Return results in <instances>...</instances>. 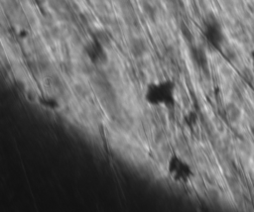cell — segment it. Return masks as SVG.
<instances>
[{"label":"cell","instance_id":"7a4b0ae2","mask_svg":"<svg viewBox=\"0 0 254 212\" xmlns=\"http://www.w3.org/2000/svg\"><path fill=\"white\" fill-rule=\"evenodd\" d=\"M167 174L173 182L178 184H188L194 177V170L191 165L176 153L168 158Z\"/></svg>","mask_w":254,"mask_h":212},{"label":"cell","instance_id":"8992f818","mask_svg":"<svg viewBox=\"0 0 254 212\" xmlns=\"http://www.w3.org/2000/svg\"><path fill=\"white\" fill-rule=\"evenodd\" d=\"M38 104H40L42 107H44L48 110H52V111H58L61 109V103L59 102V100L57 98L52 95H42L41 94Z\"/></svg>","mask_w":254,"mask_h":212},{"label":"cell","instance_id":"6da1fadb","mask_svg":"<svg viewBox=\"0 0 254 212\" xmlns=\"http://www.w3.org/2000/svg\"><path fill=\"white\" fill-rule=\"evenodd\" d=\"M144 100L152 107L174 108L176 105V84L171 78H162L146 85Z\"/></svg>","mask_w":254,"mask_h":212},{"label":"cell","instance_id":"3957f363","mask_svg":"<svg viewBox=\"0 0 254 212\" xmlns=\"http://www.w3.org/2000/svg\"><path fill=\"white\" fill-rule=\"evenodd\" d=\"M84 52H86L89 60L95 65L104 66L109 61L106 47L96 38L86 45Z\"/></svg>","mask_w":254,"mask_h":212},{"label":"cell","instance_id":"277c9868","mask_svg":"<svg viewBox=\"0 0 254 212\" xmlns=\"http://www.w3.org/2000/svg\"><path fill=\"white\" fill-rule=\"evenodd\" d=\"M204 33H205V37L207 38V40L212 46L215 48L219 47L222 41V33L219 25L215 20H211L206 23Z\"/></svg>","mask_w":254,"mask_h":212},{"label":"cell","instance_id":"5b68a950","mask_svg":"<svg viewBox=\"0 0 254 212\" xmlns=\"http://www.w3.org/2000/svg\"><path fill=\"white\" fill-rule=\"evenodd\" d=\"M130 52L134 58H142L147 52V46L144 40L135 38L130 43Z\"/></svg>","mask_w":254,"mask_h":212},{"label":"cell","instance_id":"ba28073f","mask_svg":"<svg viewBox=\"0 0 254 212\" xmlns=\"http://www.w3.org/2000/svg\"><path fill=\"white\" fill-rule=\"evenodd\" d=\"M26 100L31 104H38L40 99V93L33 88H27L26 90L23 92Z\"/></svg>","mask_w":254,"mask_h":212},{"label":"cell","instance_id":"9c48e42d","mask_svg":"<svg viewBox=\"0 0 254 212\" xmlns=\"http://www.w3.org/2000/svg\"><path fill=\"white\" fill-rule=\"evenodd\" d=\"M252 61H253V65H254V52L252 53Z\"/></svg>","mask_w":254,"mask_h":212},{"label":"cell","instance_id":"52a82bcc","mask_svg":"<svg viewBox=\"0 0 254 212\" xmlns=\"http://www.w3.org/2000/svg\"><path fill=\"white\" fill-rule=\"evenodd\" d=\"M225 113H227V117L231 122H237L241 116V112L239 108L235 104L230 103L225 107Z\"/></svg>","mask_w":254,"mask_h":212}]
</instances>
